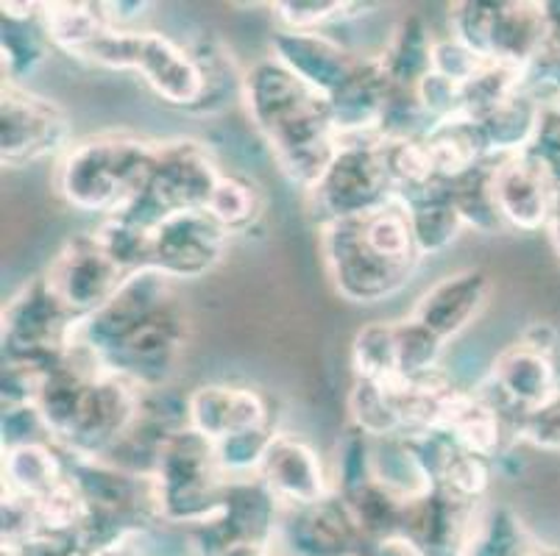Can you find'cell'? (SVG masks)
<instances>
[{
    "instance_id": "obj_1",
    "label": "cell",
    "mask_w": 560,
    "mask_h": 556,
    "mask_svg": "<svg viewBox=\"0 0 560 556\" xmlns=\"http://www.w3.org/2000/svg\"><path fill=\"white\" fill-rule=\"evenodd\" d=\"M162 142L129 131H104L73 142L56 165V192L70 209L117 217L149 190Z\"/></svg>"
},
{
    "instance_id": "obj_2",
    "label": "cell",
    "mask_w": 560,
    "mask_h": 556,
    "mask_svg": "<svg viewBox=\"0 0 560 556\" xmlns=\"http://www.w3.org/2000/svg\"><path fill=\"white\" fill-rule=\"evenodd\" d=\"M394 201L396 187L385 165L382 137L340 142L329 170L307 192V209L318 228L332 221L380 212Z\"/></svg>"
},
{
    "instance_id": "obj_3",
    "label": "cell",
    "mask_w": 560,
    "mask_h": 556,
    "mask_svg": "<svg viewBox=\"0 0 560 556\" xmlns=\"http://www.w3.org/2000/svg\"><path fill=\"white\" fill-rule=\"evenodd\" d=\"M223 167L198 140H171L160 145L149 190L120 217L154 228L171 214L203 212Z\"/></svg>"
},
{
    "instance_id": "obj_4",
    "label": "cell",
    "mask_w": 560,
    "mask_h": 556,
    "mask_svg": "<svg viewBox=\"0 0 560 556\" xmlns=\"http://www.w3.org/2000/svg\"><path fill=\"white\" fill-rule=\"evenodd\" d=\"M365 217V214H363ZM363 217H346L320 226V257L335 293L349 304L371 306L394 298L416 270L382 259L365 242Z\"/></svg>"
},
{
    "instance_id": "obj_5",
    "label": "cell",
    "mask_w": 560,
    "mask_h": 556,
    "mask_svg": "<svg viewBox=\"0 0 560 556\" xmlns=\"http://www.w3.org/2000/svg\"><path fill=\"white\" fill-rule=\"evenodd\" d=\"M73 147V122L62 106L25 90L7 84L0 95V162L3 167L37 165L45 159H62Z\"/></svg>"
},
{
    "instance_id": "obj_6",
    "label": "cell",
    "mask_w": 560,
    "mask_h": 556,
    "mask_svg": "<svg viewBox=\"0 0 560 556\" xmlns=\"http://www.w3.org/2000/svg\"><path fill=\"white\" fill-rule=\"evenodd\" d=\"M187 343V315L173 295L151 318L142 320L126 343L104 362V370L131 381L140 390H160L171 385L182 351Z\"/></svg>"
},
{
    "instance_id": "obj_7",
    "label": "cell",
    "mask_w": 560,
    "mask_h": 556,
    "mask_svg": "<svg viewBox=\"0 0 560 556\" xmlns=\"http://www.w3.org/2000/svg\"><path fill=\"white\" fill-rule=\"evenodd\" d=\"M277 543L284 556H388L396 548H376L338 493L313 507L282 509Z\"/></svg>"
},
{
    "instance_id": "obj_8",
    "label": "cell",
    "mask_w": 560,
    "mask_h": 556,
    "mask_svg": "<svg viewBox=\"0 0 560 556\" xmlns=\"http://www.w3.org/2000/svg\"><path fill=\"white\" fill-rule=\"evenodd\" d=\"M43 279L59 304L75 320H81L98 312L101 306L124 287L129 275L112 262L93 232H84L62 245V251L56 253Z\"/></svg>"
},
{
    "instance_id": "obj_9",
    "label": "cell",
    "mask_w": 560,
    "mask_h": 556,
    "mask_svg": "<svg viewBox=\"0 0 560 556\" xmlns=\"http://www.w3.org/2000/svg\"><path fill=\"white\" fill-rule=\"evenodd\" d=\"M480 509L482 504L432 487L421 498L407 501L396 548L410 556H466Z\"/></svg>"
},
{
    "instance_id": "obj_10",
    "label": "cell",
    "mask_w": 560,
    "mask_h": 556,
    "mask_svg": "<svg viewBox=\"0 0 560 556\" xmlns=\"http://www.w3.org/2000/svg\"><path fill=\"white\" fill-rule=\"evenodd\" d=\"M229 234L207 212H179L151 228V270L165 279L190 282L223 259Z\"/></svg>"
},
{
    "instance_id": "obj_11",
    "label": "cell",
    "mask_w": 560,
    "mask_h": 556,
    "mask_svg": "<svg viewBox=\"0 0 560 556\" xmlns=\"http://www.w3.org/2000/svg\"><path fill=\"white\" fill-rule=\"evenodd\" d=\"M257 478L271 489L282 509L313 507L335 493L332 473H327L315 448L290 431H277Z\"/></svg>"
},
{
    "instance_id": "obj_12",
    "label": "cell",
    "mask_w": 560,
    "mask_h": 556,
    "mask_svg": "<svg viewBox=\"0 0 560 556\" xmlns=\"http://www.w3.org/2000/svg\"><path fill=\"white\" fill-rule=\"evenodd\" d=\"M129 73H140L142 81L154 90L156 98L165 100L167 106L196 111L201 104L203 84L190 48L160 31H137Z\"/></svg>"
},
{
    "instance_id": "obj_13",
    "label": "cell",
    "mask_w": 560,
    "mask_h": 556,
    "mask_svg": "<svg viewBox=\"0 0 560 556\" xmlns=\"http://www.w3.org/2000/svg\"><path fill=\"white\" fill-rule=\"evenodd\" d=\"M493 196L505 226L516 232L547 228L560 201L549 173L529 153L493 162Z\"/></svg>"
},
{
    "instance_id": "obj_14",
    "label": "cell",
    "mask_w": 560,
    "mask_h": 556,
    "mask_svg": "<svg viewBox=\"0 0 560 556\" xmlns=\"http://www.w3.org/2000/svg\"><path fill=\"white\" fill-rule=\"evenodd\" d=\"M187 426L210 442H221L241 431L273 426L271 404L254 387L203 385L187 392Z\"/></svg>"
},
{
    "instance_id": "obj_15",
    "label": "cell",
    "mask_w": 560,
    "mask_h": 556,
    "mask_svg": "<svg viewBox=\"0 0 560 556\" xmlns=\"http://www.w3.org/2000/svg\"><path fill=\"white\" fill-rule=\"evenodd\" d=\"M394 81L380 56H360L349 79L329 95V115L338 140H374L380 137L382 111L388 106Z\"/></svg>"
},
{
    "instance_id": "obj_16",
    "label": "cell",
    "mask_w": 560,
    "mask_h": 556,
    "mask_svg": "<svg viewBox=\"0 0 560 556\" xmlns=\"http://www.w3.org/2000/svg\"><path fill=\"white\" fill-rule=\"evenodd\" d=\"M491 295V275L480 268H466L438 279L412 306L410 318L441 336L444 343L460 336L477 315L486 309Z\"/></svg>"
},
{
    "instance_id": "obj_17",
    "label": "cell",
    "mask_w": 560,
    "mask_h": 556,
    "mask_svg": "<svg viewBox=\"0 0 560 556\" xmlns=\"http://www.w3.org/2000/svg\"><path fill=\"white\" fill-rule=\"evenodd\" d=\"M268 54L279 59L290 73H296L307 86L320 95H332L349 73L354 70L360 56L351 54L346 45L329 37L327 31H273Z\"/></svg>"
},
{
    "instance_id": "obj_18",
    "label": "cell",
    "mask_w": 560,
    "mask_h": 556,
    "mask_svg": "<svg viewBox=\"0 0 560 556\" xmlns=\"http://www.w3.org/2000/svg\"><path fill=\"white\" fill-rule=\"evenodd\" d=\"M396 201L405 206L407 217H410L412 237L419 245L421 259L450 251L466 232V223L452 201V184L432 181L410 196L396 198Z\"/></svg>"
},
{
    "instance_id": "obj_19",
    "label": "cell",
    "mask_w": 560,
    "mask_h": 556,
    "mask_svg": "<svg viewBox=\"0 0 560 556\" xmlns=\"http://www.w3.org/2000/svg\"><path fill=\"white\" fill-rule=\"evenodd\" d=\"M65 478H68V453L54 440L3 448V493L37 501Z\"/></svg>"
},
{
    "instance_id": "obj_20",
    "label": "cell",
    "mask_w": 560,
    "mask_h": 556,
    "mask_svg": "<svg viewBox=\"0 0 560 556\" xmlns=\"http://www.w3.org/2000/svg\"><path fill=\"white\" fill-rule=\"evenodd\" d=\"M435 39L438 37L427 28V23L419 14H407V17H401L396 23L382 54H376L385 73L394 81V86H399V90H416L432 73Z\"/></svg>"
},
{
    "instance_id": "obj_21",
    "label": "cell",
    "mask_w": 560,
    "mask_h": 556,
    "mask_svg": "<svg viewBox=\"0 0 560 556\" xmlns=\"http://www.w3.org/2000/svg\"><path fill=\"white\" fill-rule=\"evenodd\" d=\"M187 48L196 59L203 84L201 104L192 115H218L226 106H232V98L243 100V75H246V70L237 68L232 50H226L221 39L201 34Z\"/></svg>"
},
{
    "instance_id": "obj_22",
    "label": "cell",
    "mask_w": 560,
    "mask_h": 556,
    "mask_svg": "<svg viewBox=\"0 0 560 556\" xmlns=\"http://www.w3.org/2000/svg\"><path fill=\"white\" fill-rule=\"evenodd\" d=\"M109 25L104 3H43V28L50 45L73 59H81Z\"/></svg>"
},
{
    "instance_id": "obj_23",
    "label": "cell",
    "mask_w": 560,
    "mask_h": 556,
    "mask_svg": "<svg viewBox=\"0 0 560 556\" xmlns=\"http://www.w3.org/2000/svg\"><path fill=\"white\" fill-rule=\"evenodd\" d=\"M374 478L401 501L421 498L435 487L412 440L405 437L374 440Z\"/></svg>"
},
{
    "instance_id": "obj_24",
    "label": "cell",
    "mask_w": 560,
    "mask_h": 556,
    "mask_svg": "<svg viewBox=\"0 0 560 556\" xmlns=\"http://www.w3.org/2000/svg\"><path fill=\"white\" fill-rule=\"evenodd\" d=\"M262 192H259V187L252 178L223 170L203 212L210 214L229 237H234V234L252 232L254 223L262 217Z\"/></svg>"
},
{
    "instance_id": "obj_25",
    "label": "cell",
    "mask_w": 560,
    "mask_h": 556,
    "mask_svg": "<svg viewBox=\"0 0 560 556\" xmlns=\"http://www.w3.org/2000/svg\"><path fill=\"white\" fill-rule=\"evenodd\" d=\"M0 54H3V75L7 84H23L43 68L54 54L48 34L39 20H7L0 25Z\"/></svg>"
},
{
    "instance_id": "obj_26",
    "label": "cell",
    "mask_w": 560,
    "mask_h": 556,
    "mask_svg": "<svg viewBox=\"0 0 560 556\" xmlns=\"http://www.w3.org/2000/svg\"><path fill=\"white\" fill-rule=\"evenodd\" d=\"M536 540L516 512L505 504L482 507L466 556H529Z\"/></svg>"
},
{
    "instance_id": "obj_27",
    "label": "cell",
    "mask_w": 560,
    "mask_h": 556,
    "mask_svg": "<svg viewBox=\"0 0 560 556\" xmlns=\"http://www.w3.org/2000/svg\"><path fill=\"white\" fill-rule=\"evenodd\" d=\"M351 367L354 379L385 381L399 379V348H396V323L388 320H371L351 340Z\"/></svg>"
},
{
    "instance_id": "obj_28",
    "label": "cell",
    "mask_w": 560,
    "mask_h": 556,
    "mask_svg": "<svg viewBox=\"0 0 560 556\" xmlns=\"http://www.w3.org/2000/svg\"><path fill=\"white\" fill-rule=\"evenodd\" d=\"M452 201H455L457 212H460L466 228L477 234L505 232V221L497 206V196H493V162H482L475 170L466 173L463 178L452 181Z\"/></svg>"
},
{
    "instance_id": "obj_29",
    "label": "cell",
    "mask_w": 560,
    "mask_h": 556,
    "mask_svg": "<svg viewBox=\"0 0 560 556\" xmlns=\"http://www.w3.org/2000/svg\"><path fill=\"white\" fill-rule=\"evenodd\" d=\"M273 17H277L279 28L284 31H327L329 25L338 23H354L380 3H349V0H282V3H271Z\"/></svg>"
},
{
    "instance_id": "obj_30",
    "label": "cell",
    "mask_w": 560,
    "mask_h": 556,
    "mask_svg": "<svg viewBox=\"0 0 560 556\" xmlns=\"http://www.w3.org/2000/svg\"><path fill=\"white\" fill-rule=\"evenodd\" d=\"M349 423L369 435L371 440L405 437L394 398L385 390V385H374V381L354 379V387L349 392Z\"/></svg>"
},
{
    "instance_id": "obj_31",
    "label": "cell",
    "mask_w": 560,
    "mask_h": 556,
    "mask_svg": "<svg viewBox=\"0 0 560 556\" xmlns=\"http://www.w3.org/2000/svg\"><path fill=\"white\" fill-rule=\"evenodd\" d=\"M95 239L101 242L112 262L124 270L126 275H135L140 270L151 268V228L129 221V217H104L93 228Z\"/></svg>"
},
{
    "instance_id": "obj_32",
    "label": "cell",
    "mask_w": 560,
    "mask_h": 556,
    "mask_svg": "<svg viewBox=\"0 0 560 556\" xmlns=\"http://www.w3.org/2000/svg\"><path fill=\"white\" fill-rule=\"evenodd\" d=\"M396 348L401 379H427L441 374L446 343L412 318L396 323Z\"/></svg>"
},
{
    "instance_id": "obj_33",
    "label": "cell",
    "mask_w": 560,
    "mask_h": 556,
    "mask_svg": "<svg viewBox=\"0 0 560 556\" xmlns=\"http://www.w3.org/2000/svg\"><path fill=\"white\" fill-rule=\"evenodd\" d=\"M279 428H254V431H241L226 440L215 442L218 468L226 478H254L265 462V453L271 448Z\"/></svg>"
},
{
    "instance_id": "obj_34",
    "label": "cell",
    "mask_w": 560,
    "mask_h": 556,
    "mask_svg": "<svg viewBox=\"0 0 560 556\" xmlns=\"http://www.w3.org/2000/svg\"><path fill=\"white\" fill-rule=\"evenodd\" d=\"M482 64H486V61H482L475 50H468L460 39L452 37V34L435 39V50H432V73L444 75L452 84L463 86L466 81H471Z\"/></svg>"
},
{
    "instance_id": "obj_35",
    "label": "cell",
    "mask_w": 560,
    "mask_h": 556,
    "mask_svg": "<svg viewBox=\"0 0 560 556\" xmlns=\"http://www.w3.org/2000/svg\"><path fill=\"white\" fill-rule=\"evenodd\" d=\"M7 556H95L79 534H34L18 545L3 548Z\"/></svg>"
},
{
    "instance_id": "obj_36",
    "label": "cell",
    "mask_w": 560,
    "mask_h": 556,
    "mask_svg": "<svg viewBox=\"0 0 560 556\" xmlns=\"http://www.w3.org/2000/svg\"><path fill=\"white\" fill-rule=\"evenodd\" d=\"M518 345L533 351V354H541L547 359H552L555 348H558V329L552 323H547V320H533L522 331V336H518Z\"/></svg>"
},
{
    "instance_id": "obj_37",
    "label": "cell",
    "mask_w": 560,
    "mask_h": 556,
    "mask_svg": "<svg viewBox=\"0 0 560 556\" xmlns=\"http://www.w3.org/2000/svg\"><path fill=\"white\" fill-rule=\"evenodd\" d=\"M547 228H549V239H552L555 251L560 253V201H558V209H555L552 221H549Z\"/></svg>"
},
{
    "instance_id": "obj_38",
    "label": "cell",
    "mask_w": 560,
    "mask_h": 556,
    "mask_svg": "<svg viewBox=\"0 0 560 556\" xmlns=\"http://www.w3.org/2000/svg\"><path fill=\"white\" fill-rule=\"evenodd\" d=\"M529 556H560V551L547 548V545H536V548L529 551Z\"/></svg>"
},
{
    "instance_id": "obj_39",
    "label": "cell",
    "mask_w": 560,
    "mask_h": 556,
    "mask_svg": "<svg viewBox=\"0 0 560 556\" xmlns=\"http://www.w3.org/2000/svg\"><path fill=\"white\" fill-rule=\"evenodd\" d=\"M271 556H282V554H277V551H271Z\"/></svg>"
},
{
    "instance_id": "obj_40",
    "label": "cell",
    "mask_w": 560,
    "mask_h": 556,
    "mask_svg": "<svg viewBox=\"0 0 560 556\" xmlns=\"http://www.w3.org/2000/svg\"><path fill=\"white\" fill-rule=\"evenodd\" d=\"M3 556H7V554H3Z\"/></svg>"
}]
</instances>
